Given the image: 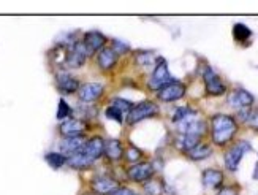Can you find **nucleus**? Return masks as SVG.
Masks as SVG:
<instances>
[{
    "instance_id": "nucleus-1",
    "label": "nucleus",
    "mask_w": 258,
    "mask_h": 195,
    "mask_svg": "<svg viewBox=\"0 0 258 195\" xmlns=\"http://www.w3.org/2000/svg\"><path fill=\"white\" fill-rule=\"evenodd\" d=\"M238 132V122L230 114H214L211 119V136L217 146L228 144Z\"/></svg>"
},
{
    "instance_id": "nucleus-2",
    "label": "nucleus",
    "mask_w": 258,
    "mask_h": 195,
    "mask_svg": "<svg viewBox=\"0 0 258 195\" xmlns=\"http://www.w3.org/2000/svg\"><path fill=\"white\" fill-rule=\"evenodd\" d=\"M173 81H176V79L171 76L170 70H168L166 61L163 59V57H159V59L155 61L154 72H152V76L149 79V87L154 90H159L165 84H170Z\"/></svg>"
},
{
    "instance_id": "nucleus-3",
    "label": "nucleus",
    "mask_w": 258,
    "mask_h": 195,
    "mask_svg": "<svg viewBox=\"0 0 258 195\" xmlns=\"http://www.w3.org/2000/svg\"><path fill=\"white\" fill-rule=\"evenodd\" d=\"M157 113H159V107H157L155 103L151 102V100H144V102H140L138 105H133L132 111L128 113V116H127V122L130 125L138 124V122H141L144 119L155 116Z\"/></svg>"
},
{
    "instance_id": "nucleus-4",
    "label": "nucleus",
    "mask_w": 258,
    "mask_h": 195,
    "mask_svg": "<svg viewBox=\"0 0 258 195\" xmlns=\"http://www.w3.org/2000/svg\"><path fill=\"white\" fill-rule=\"evenodd\" d=\"M250 149H252L250 143L245 141V140H241L236 144H233L228 149V151L225 153V167L230 171H236L238 170V165L241 164L242 157L245 156V153H249Z\"/></svg>"
},
{
    "instance_id": "nucleus-5",
    "label": "nucleus",
    "mask_w": 258,
    "mask_h": 195,
    "mask_svg": "<svg viewBox=\"0 0 258 195\" xmlns=\"http://www.w3.org/2000/svg\"><path fill=\"white\" fill-rule=\"evenodd\" d=\"M203 81H205L206 92L209 95H223L227 92L225 83H223L220 79V76L208 65L205 67V70H203Z\"/></svg>"
},
{
    "instance_id": "nucleus-6",
    "label": "nucleus",
    "mask_w": 258,
    "mask_h": 195,
    "mask_svg": "<svg viewBox=\"0 0 258 195\" xmlns=\"http://www.w3.org/2000/svg\"><path fill=\"white\" fill-rule=\"evenodd\" d=\"M55 87L60 94L63 95H70L80 90L81 84L78 81V78L70 75L69 72H57L55 73Z\"/></svg>"
},
{
    "instance_id": "nucleus-7",
    "label": "nucleus",
    "mask_w": 258,
    "mask_h": 195,
    "mask_svg": "<svg viewBox=\"0 0 258 195\" xmlns=\"http://www.w3.org/2000/svg\"><path fill=\"white\" fill-rule=\"evenodd\" d=\"M253 102H255L253 95L250 92H247L245 89H241V87L233 89L228 94V105L234 110H238V111L252 108Z\"/></svg>"
},
{
    "instance_id": "nucleus-8",
    "label": "nucleus",
    "mask_w": 258,
    "mask_h": 195,
    "mask_svg": "<svg viewBox=\"0 0 258 195\" xmlns=\"http://www.w3.org/2000/svg\"><path fill=\"white\" fill-rule=\"evenodd\" d=\"M155 173L154 165L149 162H138L127 168V176L133 182H146L149 181Z\"/></svg>"
},
{
    "instance_id": "nucleus-9",
    "label": "nucleus",
    "mask_w": 258,
    "mask_h": 195,
    "mask_svg": "<svg viewBox=\"0 0 258 195\" xmlns=\"http://www.w3.org/2000/svg\"><path fill=\"white\" fill-rule=\"evenodd\" d=\"M185 84H182L181 81H173L157 90V97L162 102H176L185 95Z\"/></svg>"
},
{
    "instance_id": "nucleus-10",
    "label": "nucleus",
    "mask_w": 258,
    "mask_h": 195,
    "mask_svg": "<svg viewBox=\"0 0 258 195\" xmlns=\"http://www.w3.org/2000/svg\"><path fill=\"white\" fill-rule=\"evenodd\" d=\"M83 43L86 44V50H87V54L92 56L95 54L97 51L100 53L106 44V37L103 35L102 32L98 30H91V32H86L84 37H83Z\"/></svg>"
},
{
    "instance_id": "nucleus-11",
    "label": "nucleus",
    "mask_w": 258,
    "mask_h": 195,
    "mask_svg": "<svg viewBox=\"0 0 258 195\" xmlns=\"http://www.w3.org/2000/svg\"><path fill=\"white\" fill-rule=\"evenodd\" d=\"M87 130V122H84L83 119H76V118H70L63 121L59 125V132L62 136H80Z\"/></svg>"
},
{
    "instance_id": "nucleus-12",
    "label": "nucleus",
    "mask_w": 258,
    "mask_h": 195,
    "mask_svg": "<svg viewBox=\"0 0 258 195\" xmlns=\"http://www.w3.org/2000/svg\"><path fill=\"white\" fill-rule=\"evenodd\" d=\"M105 92V87L102 83H86V84H81L80 90H78V97H80L81 102H95L98 100L100 97L103 95Z\"/></svg>"
},
{
    "instance_id": "nucleus-13",
    "label": "nucleus",
    "mask_w": 258,
    "mask_h": 195,
    "mask_svg": "<svg viewBox=\"0 0 258 195\" xmlns=\"http://www.w3.org/2000/svg\"><path fill=\"white\" fill-rule=\"evenodd\" d=\"M86 138L84 135H80V136H67V138H63L59 144L60 148V153L67 157H70L76 153H81L83 148L86 144Z\"/></svg>"
},
{
    "instance_id": "nucleus-14",
    "label": "nucleus",
    "mask_w": 258,
    "mask_h": 195,
    "mask_svg": "<svg viewBox=\"0 0 258 195\" xmlns=\"http://www.w3.org/2000/svg\"><path fill=\"white\" fill-rule=\"evenodd\" d=\"M83 154H86L87 157H91L94 162L97 159H100L103 154H105V140L102 136H92V138H89L83 148Z\"/></svg>"
},
{
    "instance_id": "nucleus-15",
    "label": "nucleus",
    "mask_w": 258,
    "mask_h": 195,
    "mask_svg": "<svg viewBox=\"0 0 258 195\" xmlns=\"http://www.w3.org/2000/svg\"><path fill=\"white\" fill-rule=\"evenodd\" d=\"M91 187L98 195H109L114 189L119 187V184L116 179H111L106 176H97L91 181Z\"/></svg>"
},
{
    "instance_id": "nucleus-16",
    "label": "nucleus",
    "mask_w": 258,
    "mask_h": 195,
    "mask_svg": "<svg viewBox=\"0 0 258 195\" xmlns=\"http://www.w3.org/2000/svg\"><path fill=\"white\" fill-rule=\"evenodd\" d=\"M117 57L119 56L111 48H103L98 53V57H97L98 67L102 68V70L108 72V70H111V68H114V65L117 64Z\"/></svg>"
},
{
    "instance_id": "nucleus-17",
    "label": "nucleus",
    "mask_w": 258,
    "mask_h": 195,
    "mask_svg": "<svg viewBox=\"0 0 258 195\" xmlns=\"http://www.w3.org/2000/svg\"><path fill=\"white\" fill-rule=\"evenodd\" d=\"M201 179H203V184L209 189H217L222 186L223 182V173L220 170H216V168H208L203 171V176H201Z\"/></svg>"
},
{
    "instance_id": "nucleus-18",
    "label": "nucleus",
    "mask_w": 258,
    "mask_h": 195,
    "mask_svg": "<svg viewBox=\"0 0 258 195\" xmlns=\"http://www.w3.org/2000/svg\"><path fill=\"white\" fill-rule=\"evenodd\" d=\"M67 56H69V44L59 43L54 50L49 51V59L55 67H65Z\"/></svg>"
},
{
    "instance_id": "nucleus-19",
    "label": "nucleus",
    "mask_w": 258,
    "mask_h": 195,
    "mask_svg": "<svg viewBox=\"0 0 258 195\" xmlns=\"http://www.w3.org/2000/svg\"><path fill=\"white\" fill-rule=\"evenodd\" d=\"M92 164H94V160L83 153H76L70 157H67V165L75 170H86L89 167H92Z\"/></svg>"
},
{
    "instance_id": "nucleus-20",
    "label": "nucleus",
    "mask_w": 258,
    "mask_h": 195,
    "mask_svg": "<svg viewBox=\"0 0 258 195\" xmlns=\"http://www.w3.org/2000/svg\"><path fill=\"white\" fill-rule=\"evenodd\" d=\"M105 156L116 162V160H120L122 156H124V148H122V143L119 140H108L105 141Z\"/></svg>"
},
{
    "instance_id": "nucleus-21",
    "label": "nucleus",
    "mask_w": 258,
    "mask_h": 195,
    "mask_svg": "<svg viewBox=\"0 0 258 195\" xmlns=\"http://www.w3.org/2000/svg\"><path fill=\"white\" fill-rule=\"evenodd\" d=\"M201 136L197 135H184V133H179V136L176 138V146L181 149L182 153H188L190 149L195 148L197 144H200Z\"/></svg>"
},
{
    "instance_id": "nucleus-22",
    "label": "nucleus",
    "mask_w": 258,
    "mask_h": 195,
    "mask_svg": "<svg viewBox=\"0 0 258 195\" xmlns=\"http://www.w3.org/2000/svg\"><path fill=\"white\" fill-rule=\"evenodd\" d=\"M238 114H239V119L247 124L250 129L258 130V107L241 110V111H238Z\"/></svg>"
},
{
    "instance_id": "nucleus-23",
    "label": "nucleus",
    "mask_w": 258,
    "mask_h": 195,
    "mask_svg": "<svg viewBox=\"0 0 258 195\" xmlns=\"http://www.w3.org/2000/svg\"><path fill=\"white\" fill-rule=\"evenodd\" d=\"M185 154H187L188 159H192V160H205V159H208L212 154V148L209 144L200 143V144H197L195 148H192Z\"/></svg>"
},
{
    "instance_id": "nucleus-24",
    "label": "nucleus",
    "mask_w": 258,
    "mask_h": 195,
    "mask_svg": "<svg viewBox=\"0 0 258 195\" xmlns=\"http://www.w3.org/2000/svg\"><path fill=\"white\" fill-rule=\"evenodd\" d=\"M233 37L236 41H247L252 37V30L245 24L238 22V24L233 26Z\"/></svg>"
},
{
    "instance_id": "nucleus-25",
    "label": "nucleus",
    "mask_w": 258,
    "mask_h": 195,
    "mask_svg": "<svg viewBox=\"0 0 258 195\" xmlns=\"http://www.w3.org/2000/svg\"><path fill=\"white\" fill-rule=\"evenodd\" d=\"M44 160L49 164L51 168L57 170L67 164V156H63L62 153H48L46 156H44Z\"/></svg>"
},
{
    "instance_id": "nucleus-26",
    "label": "nucleus",
    "mask_w": 258,
    "mask_h": 195,
    "mask_svg": "<svg viewBox=\"0 0 258 195\" xmlns=\"http://www.w3.org/2000/svg\"><path fill=\"white\" fill-rule=\"evenodd\" d=\"M111 107H114V108H117L124 116L127 118L128 116V113L132 111V108H133V103L130 102V100H127V99H120V97H116V99H113V102H111Z\"/></svg>"
},
{
    "instance_id": "nucleus-27",
    "label": "nucleus",
    "mask_w": 258,
    "mask_h": 195,
    "mask_svg": "<svg viewBox=\"0 0 258 195\" xmlns=\"http://www.w3.org/2000/svg\"><path fill=\"white\" fill-rule=\"evenodd\" d=\"M70 116H72L70 105L63 99H60L59 105H57V116H55V118H57L59 121H67V119H70Z\"/></svg>"
},
{
    "instance_id": "nucleus-28",
    "label": "nucleus",
    "mask_w": 258,
    "mask_h": 195,
    "mask_svg": "<svg viewBox=\"0 0 258 195\" xmlns=\"http://www.w3.org/2000/svg\"><path fill=\"white\" fill-rule=\"evenodd\" d=\"M192 113H194L192 108H188V107H179V108L174 111V114H173V122L179 124L181 121H184L187 116H190Z\"/></svg>"
},
{
    "instance_id": "nucleus-29",
    "label": "nucleus",
    "mask_w": 258,
    "mask_h": 195,
    "mask_svg": "<svg viewBox=\"0 0 258 195\" xmlns=\"http://www.w3.org/2000/svg\"><path fill=\"white\" fill-rule=\"evenodd\" d=\"M144 189H146V193H148V195H160L162 190H163L162 184L159 181H155V179H149L148 184L144 186Z\"/></svg>"
},
{
    "instance_id": "nucleus-30",
    "label": "nucleus",
    "mask_w": 258,
    "mask_h": 195,
    "mask_svg": "<svg viewBox=\"0 0 258 195\" xmlns=\"http://www.w3.org/2000/svg\"><path fill=\"white\" fill-rule=\"evenodd\" d=\"M124 154H125V159L128 160V162H132V164H138V160L143 157L141 149L135 148V146H130Z\"/></svg>"
},
{
    "instance_id": "nucleus-31",
    "label": "nucleus",
    "mask_w": 258,
    "mask_h": 195,
    "mask_svg": "<svg viewBox=\"0 0 258 195\" xmlns=\"http://www.w3.org/2000/svg\"><path fill=\"white\" fill-rule=\"evenodd\" d=\"M105 114H106V118L108 119H113V121H116V122H119V124H122L125 121V116L122 114L117 108H114V107H108L106 108V111H105Z\"/></svg>"
},
{
    "instance_id": "nucleus-32",
    "label": "nucleus",
    "mask_w": 258,
    "mask_h": 195,
    "mask_svg": "<svg viewBox=\"0 0 258 195\" xmlns=\"http://www.w3.org/2000/svg\"><path fill=\"white\" fill-rule=\"evenodd\" d=\"M111 44H113V46H111V50H113L117 56L119 54H125V53H128L130 51V44L128 43H125V41H120V40H113L111 41Z\"/></svg>"
},
{
    "instance_id": "nucleus-33",
    "label": "nucleus",
    "mask_w": 258,
    "mask_h": 195,
    "mask_svg": "<svg viewBox=\"0 0 258 195\" xmlns=\"http://www.w3.org/2000/svg\"><path fill=\"white\" fill-rule=\"evenodd\" d=\"M137 62H138L140 65H143V67H148V65H152L154 57H152V54L148 53V51H140V53L137 54Z\"/></svg>"
},
{
    "instance_id": "nucleus-34",
    "label": "nucleus",
    "mask_w": 258,
    "mask_h": 195,
    "mask_svg": "<svg viewBox=\"0 0 258 195\" xmlns=\"http://www.w3.org/2000/svg\"><path fill=\"white\" fill-rule=\"evenodd\" d=\"M132 193H133V192H132L128 187H124V186L120 187V186H119L117 189H114V190L111 192L109 195H132Z\"/></svg>"
},
{
    "instance_id": "nucleus-35",
    "label": "nucleus",
    "mask_w": 258,
    "mask_h": 195,
    "mask_svg": "<svg viewBox=\"0 0 258 195\" xmlns=\"http://www.w3.org/2000/svg\"><path fill=\"white\" fill-rule=\"evenodd\" d=\"M219 195H238V192L234 190L233 187H225V189H222Z\"/></svg>"
},
{
    "instance_id": "nucleus-36",
    "label": "nucleus",
    "mask_w": 258,
    "mask_h": 195,
    "mask_svg": "<svg viewBox=\"0 0 258 195\" xmlns=\"http://www.w3.org/2000/svg\"><path fill=\"white\" fill-rule=\"evenodd\" d=\"M132 195H137V193H132Z\"/></svg>"
}]
</instances>
